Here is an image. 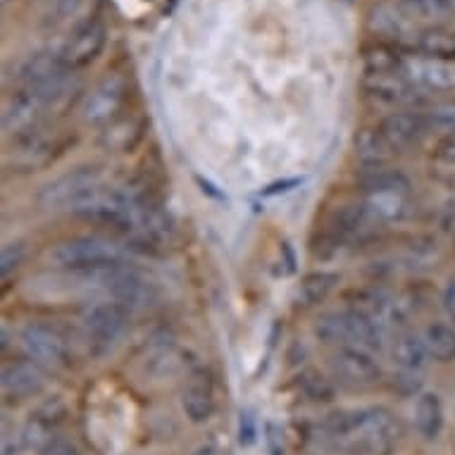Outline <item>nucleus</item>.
I'll return each instance as SVG.
<instances>
[{
    "label": "nucleus",
    "mask_w": 455,
    "mask_h": 455,
    "mask_svg": "<svg viewBox=\"0 0 455 455\" xmlns=\"http://www.w3.org/2000/svg\"><path fill=\"white\" fill-rule=\"evenodd\" d=\"M331 370L339 379L351 387H372L381 377V367L372 353L365 348H355V346L339 348L331 355Z\"/></svg>",
    "instance_id": "obj_7"
},
{
    "label": "nucleus",
    "mask_w": 455,
    "mask_h": 455,
    "mask_svg": "<svg viewBox=\"0 0 455 455\" xmlns=\"http://www.w3.org/2000/svg\"><path fill=\"white\" fill-rule=\"evenodd\" d=\"M411 76L429 89H455V69L434 60H418L411 65Z\"/></svg>",
    "instance_id": "obj_24"
},
{
    "label": "nucleus",
    "mask_w": 455,
    "mask_h": 455,
    "mask_svg": "<svg viewBox=\"0 0 455 455\" xmlns=\"http://www.w3.org/2000/svg\"><path fill=\"white\" fill-rule=\"evenodd\" d=\"M196 181H198V187H201L203 194H208L210 198H215V201H227V196H224L222 191H217V188L212 187L210 181H205L203 177H196Z\"/></svg>",
    "instance_id": "obj_40"
},
{
    "label": "nucleus",
    "mask_w": 455,
    "mask_h": 455,
    "mask_svg": "<svg viewBox=\"0 0 455 455\" xmlns=\"http://www.w3.org/2000/svg\"><path fill=\"white\" fill-rule=\"evenodd\" d=\"M38 455H79V451H76V446L72 441L62 439V436H55V439H52Z\"/></svg>",
    "instance_id": "obj_34"
},
{
    "label": "nucleus",
    "mask_w": 455,
    "mask_h": 455,
    "mask_svg": "<svg viewBox=\"0 0 455 455\" xmlns=\"http://www.w3.org/2000/svg\"><path fill=\"white\" fill-rule=\"evenodd\" d=\"M44 384L36 363H10L3 370V394L10 398H31L44 391Z\"/></svg>",
    "instance_id": "obj_12"
},
{
    "label": "nucleus",
    "mask_w": 455,
    "mask_h": 455,
    "mask_svg": "<svg viewBox=\"0 0 455 455\" xmlns=\"http://www.w3.org/2000/svg\"><path fill=\"white\" fill-rule=\"evenodd\" d=\"M105 291L112 296V303L122 306L127 313L148 310L157 303L156 283H150L141 272H136L129 265H120L115 269V275H112Z\"/></svg>",
    "instance_id": "obj_6"
},
{
    "label": "nucleus",
    "mask_w": 455,
    "mask_h": 455,
    "mask_svg": "<svg viewBox=\"0 0 455 455\" xmlns=\"http://www.w3.org/2000/svg\"><path fill=\"white\" fill-rule=\"evenodd\" d=\"M415 429L425 441H436L439 439L441 429H443V405L436 394H425L418 395V403H415Z\"/></svg>",
    "instance_id": "obj_14"
},
{
    "label": "nucleus",
    "mask_w": 455,
    "mask_h": 455,
    "mask_svg": "<svg viewBox=\"0 0 455 455\" xmlns=\"http://www.w3.org/2000/svg\"><path fill=\"white\" fill-rule=\"evenodd\" d=\"M441 306H443V313L446 317L455 324V279H448V283L443 286V293H441Z\"/></svg>",
    "instance_id": "obj_35"
},
{
    "label": "nucleus",
    "mask_w": 455,
    "mask_h": 455,
    "mask_svg": "<svg viewBox=\"0 0 455 455\" xmlns=\"http://www.w3.org/2000/svg\"><path fill=\"white\" fill-rule=\"evenodd\" d=\"M24 246L22 243H8V246L3 248V255H0V275L8 276L12 269H17L22 265L24 260Z\"/></svg>",
    "instance_id": "obj_32"
},
{
    "label": "nucleus",
    "mask_w": 455,
    "mask_h": 455,
    "mask_svg": "<svg viewBox=\"0 0 455 455\" xmlns=\"http://www.w3.org/2000/svg\"><path fill=\"white\" fill-rule=\"evenodd\" d=\"M143 124L136 120L115 122L105 129L100 136V146L110 153H129L136 148V143L141 141Z\"/></svg>",
    "instance_id": "obj_20"
},
{
    "label": "nucleus",
    "mask_w": 455,
    "mask_h": 455,
    "mask_svg": "<svg viewBox=\"0 0 455 455\" xmlns=\"http://www.w3.org/2000/svg\"><path fill=\"white\" fill-rule=\"evenodd\" d=\"M51 260L69 272H79V269L124 262V251L117 243L100 239V236H76L52 248Z\"/></svg>",
    "instance_id": "obj_2"
},
{
    "label": "nucleus",
    "mask_w": 455,
    "mask_h": 455,
    "mask_svg": "<svg viewBox=\"0 0 455 455\" xmlns=\"http://www.w3.org/2000/svg\"><path fill=\"white\" fill-rule=\"evenodd\" d=\"M282 253L283 258H286V269L293 272V269H296V255H293L291 246H289V243H282Z\"/></svg>",
    "instance_id": "obj_41"
},
{
    "label": "nucleus",
    "mask_w": 455,
    "mask_h": 455,
    "mask_svg": "<svg viewBox=\"0 0 455 455\" xmlns=\"http://www.w3.org/2000/svg\"><path fill=\"white\" fill-rule=\"evenodd\" d=\"M122 84L117 79H108L105 84H100L93 96L86 100V108H84V122L86 124H103L115 115V110L120 108L122 103Z\"/></svg>",
    "instance_id": "obj_13"
},
{
    "label": "nucleus",
    "mask_w": 455,
    "mask_h": 455,
    "mask_svg": "<svg viewBox=\"0 0 455 455\" xmlns=\"http://www.w3.org/2000/svg\"><path fill=\"white\" fill-rule=\"evenodd\" d=\"M358 181L365 194H377V191L408 194V191H411V180H408L401 170H387V167L365 170V172L358 177Z\"/></svg>",
    "instance_id": "obj_21"
},
{
    "label": "nucleus",
    "mask_w": 455,
    "mask_h": 455,
    "mask_svg": "<svg viewBox=\"0 0 455 455\" xmlns=\"http://www.w3.org/2000/svg\"><path fill=\"white\" fill-rule=\"evenodd\" d=\"M367 91L377 96L384 103H405L412 100V91L403 82H394V79H374L365 84Z\"/></svg>",
    "instance_id": "obj_28"
},
{
    "label": "nucleus",
    "mask_w": 455,
    "mask_h": 455,
    "mask_svg": "<svg viewBox=\"0 0 455 455\" xmlns=\"http://www.w3.org/2000/svg\"><path fill=\"white\" fill-rule=\"evenodd\" d=\"M408 194H395V191H377V194H365V208L370 215L379 222H398L408 215Z\"/></svg>",
    "instance_id": "obj_17"
},
{
    "label": "nucleus",
    "mask_w": 455,
    "mask_h": 455,
    "mask_svg": "<svg viewBox=\"0 0 455 455\" xmlns=\"http://www.w3.org/2000/svg\"><path fill=\"white\" fill-rule=\"evenodd\" d=\"M367 306L360 307V313L367 315L370 320L381 329V331H398L408 324L411 307L405 306L401 299L384 296V293H372L365 299Z\"/></svg>",
    "instance_id": "obj_10"
},
{
    "label": "nucleus",
    "mask_w": 455,
    "mask_h": 455,
    "mask_svg": "<svg viewBox=\"0 0 455 455\" xmlns=\"http://www.w3.org/2000/svg\"><path fill=\"white\" fill-rule=\"evenodd\" d=\"M313 334L320 339L322 344L346 348V346H348V327H346V315L344 313L322 315L320 320L315 322Z\"/></svg>",
    "instance_id": "obj_26"
},
{
    "label": "nucleus",
    "mask_w": 455,
    "mask_h": 455,
    "mask_svg": "<svg viewBox=\"0 0 455 455\" xmlns=\"http://www.w3.org/2000/svg\"><path fill=\"white\" fill-rule=\"evenodd\" d=\"M374 224H377V220L370 215V210L365 208V203H348L344 208L336 210L334 215L336 234L344 236V239H353V236L367 232Z\"/></svg>",
    "instance_id": "obj_19"
},
{
    "label": "nucleus",
    "mask_w": 455,
    "mask_h": 455,
    "mask_svg": "<svg viewBox=\"0 0 455 455\" xmlns=\"http://www.w3.org/2000/svg\"><path fill=\"white\" fill-rule=\"evenodd\" d=\"M239 443L243 448H251L258 441V419L251 411L239 412V429H236Z\"/></svg>",
    "instance_id": "obj_31"
},
{
    "label": "nucleus",
    "mask_w": 455,
    "mask_h": 455,
    "mask_svg": "<svg viewBox=\"0 0 455 455\" xmlns=\"http://www.w3.org/2000/svg\"><path fill=\"white\" fill-rule=\"evenodd\" d=\"M425 344L432 353L434 360L439 363H455V327L453 324H443V322H434L425 329Z\"/></svg>",
    "instance_id": "obj_23"
},
{
    "label": "nucleus",
    "mask_w": 455,
    "mask_h": 455,
    "mask_svg": "<svg viewBox=\"0 0 455 455\" xmlns=\"http://www.w3.org/2000/svg\"><path fill=\"white\" fill-rule=\"evenodd\" d=\"M100 180H103V172L96 164H79L75 170L60 174L58 180L48 181L36 194V201L45 210H72L82 198L100 187Z\"/></svg>",
    "instance_id": "obj_3"
},
{
    "label": "nucleus",
    "mask_w": 455,
    "mask_h": 455,
    "mask_svg": "<svg viewBox=\"0 0 455 455\" xmlns=\"http://www.w3.org/2000/svg\"><path fill=\"white\" fill-rule=\"evenodd\" d=\"M425 51L432 55H441V58H455V38L441 36V34H432L425 38Z\"/></svg>",
    "instance_id": "obj_33"
},
{
    "label": "nucleus",
    "mask_w": 455,
    "mask_h": 455,
    "mask_svg": "<svg viewBox=\"0 0 455 455\" xmlns=\"http://www.w3.org/2000/svg\"><path fill=\"white\" fill-rule=\"evenodd\" d=\"M339 283V275L336 272H310L303 276V282L296 289V300L303 307H315L327 300V296L334 291V286Z\"/></svg>",
    "instance_id": "obj_18"
},
{
    "label": "nucleus",
    "mask_w": 455,
    "mask_h": 455,
    "mask_svg": "<svg viewBox=\"0 0 455 455\" xmlns=\"http://www.w3.org/2000/svg\"><path fill=\"white\" fill-rule=\"evenodd\" d=\"M427 129H429V122L425 117L412 115V112H395L381 122L379 134L384 136V141L394 153H403L427 134Z\"/></svg>",
    "instance_id": "obj_9"
},
{
    "label": "nucleus",
    "mask_w": 455,
    "mask_h": 455,
    "mask_svg": "<svg viewBox=\"0 0 455 455\" xmlns=\"http://www.w3.org/2000/svg\"><path fill=\"white\" fill-rule=\"evenodd\" d=\"M191 455H229V451H227L217 439H205L194 448V453Z\"/></svg>",
    "instance_id": "obj_39"
},
{
    "label": "nucleus",
    "mask_w": 455,
    "mask_h": 455,
    "mask_svg": "<svg viewBox=\"0 0 455 455\" xmlns=\"http://www.w3.org/2000/svg\"><path fill=\"white\" fill-rule=\"evenodd\" d=\"M129 313L117 303H96L82 315L84 339L96 353H108L127 331Z\"/></svg>",
    "instance_id": "obj_4"
},
{
    "label": "nucleus",
    "mask_w": 455,
    "mask_h": 455,
    "mask_svg": "<svg viewBox=\"0 0 455 455\" xmlns=\"http://www.w3.org/2000/svg\"><path fill=\"white\" fill-rule=\"evenodd\" d=\"M434 156L439 157L441 163L455 164V136H443L436 150H434Z\"/></svg>",
    "instance_id": "obj_37"
},
{
    "label": "nucleus",
    "mask_w": 455,
    "mask_h": 455,
    "mask_svg": "<svg viewBox=\"0 0 455 455\" xmlns=\"http://www.w3.org/2000/svg\"><path fill=\"white\" fill-rule=\"evenodd\" d=\"M184 355H181L172 344H163L150 351L146 358V372L156 379H164V377H172L184 367Z\"/></svg>",
    "instance_id": "obj_25"
},
{
    "label": "nucleus",
    "mask_w": 455,
    "mask_h": 455,
    "mask_svg": "<svg viewBox=\"0 0 455 455\" xmlns=\"http://www.w3.org/2000/svg\"><path fill=\"white\" fill-rule=\"evenodd\" d=\"M441 229L455 241V198H451L441 210Z\"/></svg>",
    "instance_id": "obj_38"
},
{
    "label": "nucleus",
    "mask_w": 455,
    "mask_h": 455,
    "mask_svg": "<svg viewBox=\"0 0 455 455\" xmlns=\"http://www.w3.org/2000/svg\"><path fill=\"white\" fill-rule=\"evenodd\" d=\"M353 148H355V157L365 170H374V167H384L388 163V157L394 150L388 148L384 136L379 134V129H363L353 139Z\"/></svg>",
    "instance_id": "obj_15"
},
{
    "label": "nucleus",
    "mask_w": 455,
    "mask_h": 455,
    "mask_svg": "<svg viewBox=\"0 0 455 455\" xmlns=\"http://www.w3.org/2000/svg\"><path fill=\"white\" fill-rule=\"evenodd\" d=\"M432 353L427 348L425 339L415 334H403L394 346V360L395 365L401 367L403 372H422L429 365Z\"/></svg>",
    "instance_id": "obj_16"
},
{
    "label": "nucleus",
    "mask_w": 455,
    "mask_h": 455,
    "mask_svg": "<svg viewBox=\"0 0 455 455\" xmlns=\"http://www.w3.org/2000/svg\"><path fill=\"white\" fill-rule=\"evenodd\" d=\"M262 439H265L267 455H286V436H283V429L276 422H272V419L265 422Z\"/></svg>",
    "instance_id": "obj_30"
},
{
    "label": "nucleus",
    "mask_w": 455,
    "mask_h": 455,
    "mask_svg": "<svg viewBox=\"0 0 455 455\" xmlns=\"http://www.w3.org/2000/svg\"><path fill=\"white\" fill-rule=\"evenodd\" d=\"M20 341H22L24 353L38 367H45V370H62V367H68V344H65V339L55 329L38 324V322H29L20 331Z\"/></svg>",
    "instance_id": "obj_5"
},
{
    "label": "nucleus",
    "mask_w": 455,
    "mask_h": 455,
    "mask_svg": "<svg viewBox=\"0 0 455 455\" xmlns=\"http://www.w3.org/2000/svg\"><path fill=\"white\" fill-rule=\"evenodd\" d=\"M181 411L191 425H205L215 415V388L205 372H194L181 391Z\"/></svg>",
    "instance_id": "obj_8"
},
{
    "label": "nucleus",
    "mask_w": 455,
    "mask_h": 455,
    "mask_svg": "<svg viewBox=\"0 0 455 455\" xmlns=\"http://www.w3.org/2000/svg\"><path fill=\"white\" fill-rule=\"evenodd\" d=\"M303 184L300 177H293V180H283V181H275V184H269L267 188H262V196L269 198V196H279V194H289L293 188H299Z\"/></svg>",
    "instance_id": "obj_36"
},
{
    "label": "nucleus",
    "mask_w": 455,
    "mask_h": 455,
    "mask_svg": "<svg viewBox=\"0 0 455 455\" xmlns=\"http://www.w3.org/2000/svg\"><path fill=\"white\" fill-rule=\"evenodd\" d=\"M45 110L44 98L38 91L34 93H24V96H17L10 108L3 115V127L10 136H27L31 134V129L36 124V120L41 117V112Z\"/></svg>",
    "instance_id": "obj_11"
},
{
    "label": "nucleus",
    "mask_w": 455,
    "mask_h": 455,
    "mask_svg": "<svg viewBox=\"0 0 455 455\" xmlns=\"http://www.w3.org/2000/svg\"><path fill=\"white\" fill-rule=\"evenodd\" d=\"M52 156H55V146L45 136H34V132H31V134L24 136L20 156L15 157V164L24 167V170H38V167H45L51 163Z\"/></svg>",
    "instance_id": "obj_22"
},
{
    "label": "nucleus",
    "mask_w": 455,
    "mask_h": 455,
    "mask_svg": "<svg viewBox=\"0 0 455 455\" xmlns=\"http://www.w3.org/2000/svg\"><path fill=\"white\" fill-rule=\"evenodd\" d=\"M429 127L443 132L446 136H455V103H443L429 112Z\"/></svg>",
    "instance_id": "obj_29"
},
{
    "label": "nucleus",
    "mask_w": 455,
    "mask_h": 455,
    "mask_svg": "<svg viewBox=\"0 0 455 455\" xmlns=\"http://www.w3.org/2000/svg\"><path fill=\"white\" fill-rule=\"evenodd\" d=\"M299 391L313 403H331L334 401V384L317 370H306L299 377Z\"/></svg>",
    "instance_id": "obj_27"
},
{
    "label": "nucleus",
    "mask_w": 455,
    "mask_h": 455,
    "mask_svg": "<svg viewBox=\"0 0 455 455\" xmlns=\"http://www.w3.org/2000/svg\"><path fill=\"white\" fill-rule=\"evenodd\" d=\"M403 439V427L387 408L334 411L322 419L320 443L344 455H391Z\"/></svg>",
    "instance_id": "obj_1"
}]
</instances>
